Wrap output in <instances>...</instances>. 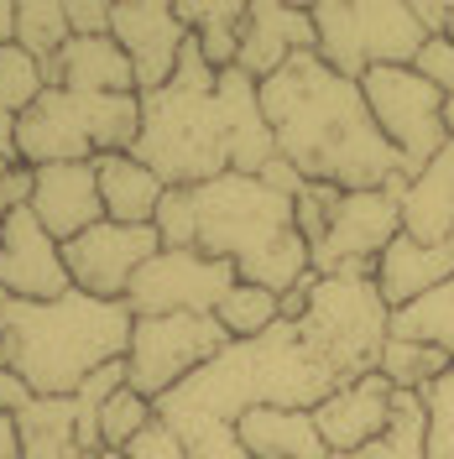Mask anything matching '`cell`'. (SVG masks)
Here are the masks:
<instances>
[{"instance_id":"obj_1","label":"cell","mask_w":454,"mask_h":459,"mask_svg":"<svg viewBox=\"0 0 454 459\" xmlns=\"http://www.w3.org/2000/svg\"><path fill=\"white\" fill-rule=\"evenodd\" d=\"M261 110L277 136V157L303 183H329L340 194L402 183V157L371 120L361 79L335 74L319 53L287 57L261 84Z\"/></svg>"},{"instance_id":"obj_2","label":"cell","mask_w":454,"mask_h":459,"mask_svg":"<svg viewBox=\"0 0 454 459\" xmlns=\"http://www.w3.org/2000/svg\"><path fill=\"white\" fill-rule=\"evenodd\" d=\"M340 392V381L309 355L298 340V324H272L256 340H230L204 371H194L183 386H172L157 402V423H235L251 407H303Z\"/></svg>"},{"instance_id":"obj_3","label":"cell","mask_w":454,"mask_h":459,"mask_svg":"<svg viewBox=\"0 0 454 459\" xmlns=\"http://www.w3.org/2000/svg\"><path fill=\"white\" fill-rule=\"evenodd\" d=\"M136 314L89 292L53 303H11L0 324V371H16L37 397H74L94 371L126 360Z\"/></svg>"},{"instance_id":"obj_4","label":"cell","mask_w":454,"mask_h":459,"mask_svg":"<svg viewBox=\"0 0 454 459\" xmlns=\"http://www.w3.org/2000/svg\"><path fill=\"white\" fill-rule=\"evenodd\" d=\"M194 251L230 261L235 277L283 298L313 272L309 240L298 235L292 199L251 172H220L194 188Z\"/></svg>"},{"instance_id":"obj_5","label":"cell","mask_w":454,"mask_h":459,"mask_svg":"<svg viewBox=\"0 0 454 459\" xmlns=\"http://www.w3.org/2000/svg\"><path fill=\"white\" fill-rule=\"evenodd\" d=\"M214 79L220 74L204 63L199 42L188 37L172 79L142 94V136L131 146V157L146 162L168 188H199L230 172V136L220 100H214Z\"/></svg>"},{"instance_id":"obj_6","label":"cell","mask_w":454,"mask_h":459,"mask_svg":"<svg viewBox=\"0 0 454 459\" xmlns=\"http://www.w3.org/2000/svg\"><path fill=\"white\" fill-rule=\"evenodd\" d=\"M142 136V94H74L48 84L31 110L16 115V162H94L131 152Z\"/></svg>"},{"instance_id":"obj_7","label":"cell","mask_w":454,"mask_h":459,"mask_svg":"<svg viewBox=\"0 0 454 459\" xmlns=\"http://www.w3.org/2000/svg\"><path fill=\"white\" fill-rule=\"evenodd\" d=\"M298 340L340 386L371 376L392 340V308L376 277H313L309 308L298 318Z\"/></svg>"},{"instance_id":"obj_8","label":"cell","mask_w":454,"mask_h":459,"mask_svg":"<svg viewBox=\"0 0 454 459\" xmlns=\"http://www.w3.org/2000/svg\"><path fill=\"white\" fill-rule=\"evenodd\" d=\"M309 11L319 37L313 53L345 79H366L371 68H402L428 42L407 0H324Z\"/></svg>"},{"instance_id":"obj_9","label":"cell","mask_w":454,"mask_h":459,"mask_svg":"<svg viewBox=\"0 0 454 459\" xmlns=\"http://www.w3.org/2000/svg\"><path fill=\"white\" fill-rule=\"evenodd\" d=\"M230 344L225 324L214 314H162L131 324L126 350V386L146 402H162L172 386H183L194 371H204Z\"/></svg>"},{"instance_id":"obj_10","label":"cell","mask_w":454,"mask_h":459,"mask_svg":"<svg viewBox=\"0 0 454 459\" xmlns=\"http://www.w3.org/2000/svg\"><path fill=\"white\" fill-rule=\"evenodd\" d=\"M361 94H366V105H371V120L381 126V136L402 157V178H418L450 146L444 94L428 84L413 63H402V68H371L366 79H361Z\"/></svg>"},{"instance_id":"obj_11","label":"cell","mask_w":454,"mask_h":459,"mask_svg":"<svg viewBox=\"0 0 454 459\" xmlns=\"http://www.w3.org/2000/svg\"><path fill=\"white\" fill-rule=\"evenodd\" d=\"M407 183V178H402ZM402 183L340 194L324 240L313 246V277H376L381 251L402 235Z\"/></svg>"},{"instance_id":"obj_12","label":"cell","mask_w":454,"mask_h":459,"mask_svg":"<svg viewBox=\"0 0 454 459\" xmlns=\"http://www.w3.org/2000/svg\"><path fill=\"white\" fill-rule=\"evenodd\" d=\"M240 282L230 261H214L204 251H157L136 272V282L126 292V308L136 318H162V314H214L225 303V292Z\"/></svg>"},{"instance_id":"obj_13","label":"cell","mask_w":454,"mask_h":459,"mask_svg":"<svg viewBox=\"0 0 454 459\" xmlns=\"http://www.w3.org/2000/svg\"><path fill=\"white\" fill-rule=\"evenodd\" d=\"M157 251H162V240H157L152 225H115V220H100L94 230L74 235V240L63 246V261H68V277H74L79 292L105 298V303H126L136 272H142Z\"/></svg>"},{"instance_id":"obj_14","label":"cell","mask_w":454,"mask_h":459,"mask_svg":"<svg viewBox=\"0 0 454 459\" xmlns=\"http://www.w3.org/2000/svg\"><path fill=\"white\" fill-rule=\"evenodd\" d=\"M0 287L16 303H53L63 292H74L63 246L42 230V220L27 204L0 220Z\"/></svg>"},{"instance_id":"obj_15","label":"cell","mask_w":454,"mask_h":459,"mask_svg":"<svg viewBox=\"0 0 454 459\" xmlns=\"http://www.w3.org/2000/svg\"><path fill=\"white\" fill-rule=\"evenodd\" d=\"M110 37L115 48L131 57V74H136V94H152L172 79L188 27L178 22V11L162 0H120L110 16Z\"/></svg>"},{"instance_id":"obj_16","label":"cell","mask_w":454,"mask_h":459,"mask_svg":"<svg viewBox=\"0 0 454 459\" xmlns=\"http://www.w3.org/2000/svg\"><path fill=\"white\" fill-rule=\"evenodd\" d=\"M31 214L57 246H68L74 235H84L105 220L100 199V172L94 162H53V168H31Z\"/></svg>"},{"instance_id":"obj_17","label":"cell","mask_w":454,"mask_h":459,"mask_svg":"<svg viewBox=\"0 0 454 459\" xmlns=\"http://www.w3.org/2000/svg\"><path fill=\"white\" fill-rule=\"evenodd\" d=\"M313 423L324 433L329 455H361L392 423V381L381 371L361 376V381H345L340 392H329L313 407Z\"/></svg>"},{"instance_id":"obj_18","label":"cell","mask_w":454,"mask_h":459,"mask_svg":"<svg viewBox=\"0 0 454 459\" xmlns=\"http://www.w3.org/2000/svg\"><path fill=\"white\" fill-rule=\"evenodd\" d=\"M313 11L309 5H277V0H251L246 5V27H240V57L235 68L251 74L256 84H266L287 57L313 53Z\"/></svg>"},{"instance_id":"obj_19","label":"cell","mask_w":454,"mask_h":459,"mask_svg":"<svg viewBox=\"0 0 454 459\" xmlns=\"http://www.w3.org/2000/svg\"><path fill=\"white\" fill-rule=\"evenodd\" d=\"M214 100H220V115H225V136H230V172H261L272 157H277V136L266 126V110H261V84L240 68H225L214 79Z\"/></svg>"},{"instance_id":"obj_20","label":"cell","mask_w":454,"mask_h":459,"mask_svg":"<svg viewBox=\"0 0 454 459\" xmlns=\"http://www.w3.org/2000/svg\"><path fill=\"white\" fill-rule=\"evenodd\" d=\"M454 277V240H439V246H423L413 235H397L381 261H376V287L387 298V308H407L413 298H423L433 287H444Z\"/></svg>"},{"instance_id":"obj_21","label":"cell","mask_w":454,"mask_h":459,"mask_svg":"<svg viewBox=\"0 0 454 459\" xmlns=\"http://www.w3.org/2000/svg\"><path fill=\"white\" fill-rule=\"evenodd\" d=\"M48 84L74 94H136L131 57L115 48V37H74L48 63Z\"/></svg>"},{"instance_id":"obj_22","label":"cell","mask_w":454,"mask_h":459,"mask_svg":"<svg viewBox=\"0 0 454 459\" xmlns=\"http://www.w3.org/2000/svg\"><path fill=\"white\" fill-rule=\"evenodd\" d=\"M235 433L251 459H329V444L303 407H251L235 418Z\"/></svg>"},{"instance_id":"obj_23","label":"cell","mask_w":454,"mask_h":459,"mask_svg":"<svg viewBox=\"0 0 454 459\" xmlns=\"http://www.w3.org/2000/svg\"><path fill=\"white\" fill-rule=\"evenodd\" d=\"M397 204H402V235H413L423 246L454 240V142L418 178L402 183Z\"/></svg>"},{"instance_id":"obj_24","label":"cell","mask_w":454,"mask_h":459,"mask_svg":"<svg viewBox=\"0 0 454 459\" xmlns=\"http://www.w3.org/2000/svg\"><path fill=\"white\" fill-rule=\"evenodd\" d=\"M94 172H100L105 220H115V225H152L157 220V204L168 194V183L146 162H136L131 152H110V157H94Z\"/></svg>"},{"instance_id":"obj_25","label":"cell","mask_w":454,"mask_h":459,"mask_svg":"<svg viewBox=\"0 0 454 459\" xmlns=\"http://www.w3.org/2000/svg\"><path fill=\"white\" fill-rule=\"evenodd\" d=\"M22 459H100L79 438V402L74 397H31L16 418Z\"/></svg>"},{"instance_id":"obj_26","label":"cell","mask_w":454,"mask_h":459,"mask_svg":"<svg viewBox=\"0 0 454 459\" xmlns=\"http://www.w3.org/2000/svg\"><path fill=\"white\" fill-rule=\"evenodd\" d=\"M172 11L188 27V37L199 42L204 63L214 74L235 68V57H240V27H246V0H178Z\"/></svg>"},{"instance_id":"obj_27","label":"cell","mask_w":454,"mask_h":459,"mask_svg":"<svg viewBox=\"0 0 454 459\" xmlns=\"http://www.w3.org/2000/svg\"><path fill=\"white\" fill-rule=\"evenodd\" d=\"M392 340L433 344V350L454 355V277L423 298H413L407 308H392Z\"/></svg>"},{"instance_id":"obj_28","label":"cell","mask_w":454,"mask_h":459,"mask_svg":"<svg viewBox=\"0 0 454 459\" xmlns=\"http://www.w3.org/2000/svg\"><path fill=\"white\" fill-rule=\"evenodd\" d=\"M68 42H74V31H68V5H63V0H22V5H16V48L31 53L42 68H48Z\"/></svg>"},{"instance_id":"obj_29","label":"cell","mask_w":454,"mask_h":459,"mask_svg":"<svg viewBox=\"0 0 454 459\" xmlns=\"http://www.w3.org/2000/svg\"><path fill=\"white\" fill-rule=\"evenodd\" d=\"M214 318L225 324L230 340H256V334H266L272 324H283V298H277V292H266V287L235 282L225 292V303L214 308Z\"/></svg>"},{"instance_id":"obj_30","label":"cell","mask_w":454,"mask_h":459,"mask_svg":"<svg viewBox=\"0 0 454 459\" xmlns=\"http://www.w3.org/2000/svg\"><path fill=\"white\" fill-rule=\"evenodd\" d=\"M450 366H454V355L433 350V344L387 340V350H381V366H376V371L387 376L397 392H423V386H433V381L450 371Z\"/></svg>"},{"instance_id":"obj_31","label":"cell","mask_w":454,"mask_h":459,"mask_svg":"<svg viewBox=\"0 0 454 459\" xmlns=\"http://www.w3.org/2000/svg\"><path fill=\"white\" fill-rule=\"evenodd\" d=\"M152 423H157V402H146L142 392L120 386V392L100 407V444H105V449H126V444H136Z\"/></svg>"},{"instance_id":"obj_32","label":"cell","mask_w":454,"mask_h":459,"mask_svg":"<svg viewBox=\"0 0 454 459\" xmlns=\"http://www.w3.org/2000/svg\"><path fill=\"white\" fill-rule=\"evenodd\" d=\"M42 89H48V68H42L37 57L22 53L16 42L0 48V110L5 115L31 110V105L42 100Z\"/></svg>"},{"instance_id":"obj_33","label":"cell","mask_w":454,"mask_h":459,"mask_svg":"<svg viewBox=\"0 0 454 459\" xmlns=\"http://www.w3.org/2000/svg\"><path fill=\"white\" fill-rule=\"evenodd\" d=\"M381 444L392 449V459H428L423 392H397V386H392V423L381 433Z\"/></svg>"},{"instance_id":"obj_34","label":"cell","mask_w":454,"mask_h":459,"mask_svg":"<svg viewBox=\"0 0 454 459\" xmlns=\"http://www.w3.org/2000/svg\"><path fill=\"white\" fill-rule=\"evenodd\" d=\"M428 412V459H454V366L433 386H423Z\"/></svg>"},{"instance_id":"obj_35","label":"cell","mask_w":454,"mask_h":459,"mask_svg":"<svg viewBox=\"0 0 454 459\" xmlns=\"http://www.w3.org/2000/svg\"><path fill=\"white\" fill-rule=\"evenodd\" d=\"M157 240L168 251H194V235H199V220H194V188H168L162 204H157Z\"/></svg>"},{"instance_id":"obj_36","label":"cell","mask_w":454,"mask_h":459,"mask_svg":"<svg viewBox=\"0 0 454 459\" xmlns=\"http://www.w3.org/2000/svg\"><path fill=\"white\" fill-rule=\"evenodd\" d=\"M178 444L188 459H251L235 423H178Z\"/></svg>"},{"instance_id":"obj_37","label":"cell","mask_w":454,"mask_h":459,"mask_svg":"<svg viewBox=\"0 0 454 459\" xmlns=\"http://www.w3.org/2000/svg\"><path fill=\"white\" fill-rule=\"evenodd\" d=\"M335 199H340V188H329V183H303V188H298V199H292V214H298V235L309 240V251L319 246V240H324V230H329Z\"/></svg>"},{"instance_id":"obj_38","label":"cell","mask_w":454,"mask_h":459,"mask_svg":"<svg viewBox=\"0 0 454 459\" xmlns=\"http://www.w3.org/2000/svg\"><path fill=\"white\" fill-rule=\"evenodd\" d=\"M413 68H418L444 100L454 94V42L450 37H428L423 48H418V57H413Z\"/></svg>"},{"instance_id":"obj_39","label":"cell","mask_w":454,"mask_h":459,"mask_svg":"<svg viewBox=\"0 0 454 459\" xmlns=\"http://www.w3.org/2000/svg\"><path fill=\"white\" fill-rule=\"evenodd\" d=\"M22 204H31V168L0 152V220L11 209H22Z\"/></svg>"},{"instance_id":"obj_40","label":"cell","mask_w":454,"mask_h":459,"mask_svg":"<svg viewBox=\"0 0 454 459\" xmlns=\"http://www.w3.org/2000/svg\"><path fill=\"white\" fill-rule=\"evenodd\" d=\"M63 5H68V31L74 37H110L115 5H105V0H63Z\"/></svg>"},{"instance_id":"obj_41","label":"cell","mask_w":454,"mask_h":459,"mask_svg":"<svg viewBox=\"0 0 454 459\" xmlns=\"http://www.w3.org/2000/svg\"><path fill=\"white\" fill-rule=\"evenodd\" d=\"M31 397H37V392H31V386H27L16 371H0V412H5V418H16V412H22Z\"/></svg>"},{"instance_id":"obj_42","label":"cell","mask_w":454,"mask_h":459,"mask_svg":"<svg viewBox=\"0 0 454 459\" xmlns=\"http://www.w3.org/2000/svg\"><path fill=\"white\" fill-rule=\"evenodd\" d=\"M413 16H418V27L428 37H444L450 31V5H439V0H413Z\"/></svg>"},{"instance_id":"obj_43","label":"cell","mask_w":454,"mask_h":459,"mask_svg":"<svg viewBox=\"0 0 454 459\" xmlns=\"http://www.w3.org/2000/svg\"><path fill=\"white\" fill-rule=\"evenodd\" d=\"M0 459H22V444H16V423L0 412Z\"/></svg>"},{"instance_id":"obj_44","label":"cell","mask_w":454,"mask_h":459,"mask_svg":"<svg viewBox=\"0 0 454 459\" xmlns=\"http://www.w3.org/2000/svg\"><path fill=\"white\" fill-rule=\"evenodd\" d=\"M11 42H16V5L0 0V48H11Z\"/></svg>"},{"instance_id":"obj_45","label":"cell","mask_w":454,"mask_h":459,"mask_svg":"<svg viewBox=\"0 0 454 459\" xmlns=\"http://www.w3.org/2000/svg\"><path fill=\"white\" fill-rule=\"evenodd\" d=\"M0 152L16 157V115H5V110H0Z\"/></svg>"},{"instance_id":"obj_46","label":"cell","mask_w":454,"mask_h":459,"mask_svg":"<svg viewBox=\"0 0 454 459\" xmlns=\"http://www.w3.org/2000/svg\"><path fill=\"white\" fill-rule=\"evenodd\" d=\"M444 131H450V142H454V94L444 100Z\"/></svg>"},{"instance_id":"obj_47","label":"cell","mask_w":454,"mask_h":459,"mask_svg":"<svg viewBox=\"0 0 454 459\" xmlns=\"http://www.w3.org/2000/svg\"><path fill=\"white\" fill-rule=\"evenodd\" d=\"M11 303H16V298H11V292L0 287V324H5V308H11Z\"/></svg>"},{"instance_id":"obj_48","label":"cell","mask_w":454,"mask_h":459,"mask_svg":"<svg viewBox=\"0 0 454 459\" xmlns=\"http://www.w3.org/2000/svg\"><path fill=\"white\" fill-rule=\"evenodd\" d=\"M329 459H366V449H361V455H329Z\"/></svg>"},{"instance_id":"obj_49","label":"cell","mask_w":454,"mask_h":459,"mask_svg":"<svg viewBox=\"0 0 454 459\" xmlns=\"http://www.w3.org/2000/svg\"><path fill=\"white\" fill-rule=\"evenodd\" d=\"M444 37H450V42H454V5H450V31H444Z\"/></svg>"}]
</instances>
